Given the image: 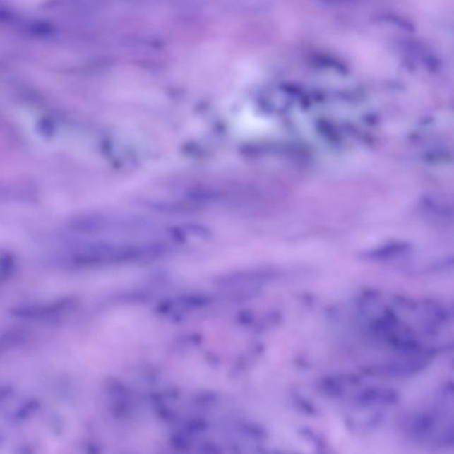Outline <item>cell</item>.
Instances as JSON below:
<instances>
[{"mask_svg":"<svg viewBox=\"0 0 454 454\" xmlns=\"http://www.w3.org/2000/svg\"><path fill=\"white\" fill-rule=\"evenodd\" d=\"M165 248L160 244H119L95 242L83 246L73 253L72 262L81 268L120 265L144 261L164 254Z\"/></svg>","mask_w":454,"mask_h":454,"instance_id":"6da1fadb","label":"cell"},{"mask_svg":"<svg viewBox=\"0 0 454 454\" xmlns=\"http://www.w3.org/2000/svg\"><path fill=\"white\" fill-rule=\"evenodd\" d=\"M75 301L72 298H64V299L53 301V303L37 304V306H27L16 308L13 314L17 317L26 318H47L58 317L64 313V311L71 310L74 307Z\"/></svg>","mask_w":454,"mask_h":454,"instance_id":"7a4b0ae2","label":"cell"}]
</instances>
